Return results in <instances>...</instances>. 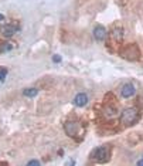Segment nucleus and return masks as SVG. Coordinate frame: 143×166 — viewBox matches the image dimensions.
<instances>
[{"instance_id":"1a4fd4ad","label":"nucleus","mask_w":143,"mask_h":166,"mask_svg":"<svg viewBox=\"0 0 143 166\" xmlns=\"http://www.w3.org/2000/svg\"><path fill=\"white\" fill-rule=\"evenodd\" d=\"M113 37L115 38H122V30H113Z\"/></svg>"},{"instance_id":"f257e3e1","label":"nucleus","mask_w":143,"mask_h":166,"mask_svg":"<svg viewBox=\"0 0 143 166\" xmlns=\"http://www.w3.org/2000/svg\"><path fill=\"white\" fill-rule=\"evenodd\" d=\"M138 115L139 112L136 108H126V109L122 112V116H120V121L123 122V124H132L135 121L138 119Z\"/></svg>"},{"instance_id":"7ed1b4c3","label":"nucleus","mask_w":143,"mask_h":166,"mask_svg":"<svg viewBox=\"0 0 143 166\" xmlns=\"http://www.w3.org/2000/svg\"><path fill=\"white\" fill-rule=\"evenodd\" d=\"M135 87L132 85V84H125L123 87H122V91H120V94H122V97L123 98H130L135 95Z\"/></svg>"},{"instance_id":"0eeeda50","label":"nucleus","mask_w":143,"mask_h":166,"mask_svg":"<svg viewBox=\"0 0 143 166\" xmlns=\"http://www.w3.org/2000/svg\"><path fill=\"white\" fill-rule=\"evenodd\" d=\"M2 30V34H3V37H11L16 33V28L11 26V24H5L3 27L0 28Z\"/></svg>"},{"instance_id":"f03ea898","label":"nucleus","mask_w":143,"mask_h":166,"mask_svg":"<svg viewBox=\"0 0 143 166\" xmlns=\"http://www.w3.org/2000/svg\"><path fill=\"white\" fill-rule=\"evenodd\" d=\"M109 156V149L106 146H101V148H97L95 152H94V158L97 159L98 162H105Z\"/></svg>"},{"instance_id":"20e7f679","label":"nucleus","mask_w":143,"mask_h":166,"mask_svg":"<svg viewBox=\"0 0 143 166\" xmlns=\"http://www.w3.org/2000/svg\"><path fill=\"white\" fill-rule=\"evenodd\" d=\"M74 104L77 106H85L88 104V95H87V94H84V92L77 94L75 98H74Z\"/></svg>"},{"instance_id":"423d86ee","label":"nucleus","mask_w":143,"mask_h":166,"mask_svg":"<svg viewBox=\"0 0 143 166\" xmlns=\"http://www.w3.org/2000/svg\"><path fill=\"white\" fill-rule=\"evenodd\" d=\"M65 131L69 136H74L75 134H78V124L77 122H67L65 124Z\"/></svg>"},{"instance_id":"6e6552de","label":"nucleus","mask_w":143,"mask_h":166,"mask_svg":"<svg viewBox=\"0 0 143 166\" xmlns=\"http://www.w3.org/2000/svg\"><path fill=\"white\" fill-rule=\"evenodd\" d=\"M23 94L26 95V97H30V98H33V97H36L38 94V90L37 88H26L23 91Z\"/></svg>"},{"instance_id":"9d476101","label":"nucleus","mask_w":143,"mask_h":166,"mask_svg":"<svg viewBox=\"0 0 143 166\" xmlns=\"http://www.w3.org/2000/svg\"><path fill=\"white\" fill-rule=\"evenodd\" d=\"M5 77H6V70H2V71H0V81H3Z\"/></svg>"},{"instance_id":"4468645a","label":"nucleus","mask_w":143,"mask_h":166,"mask_svg":"<svg viewBox=\"0 0 143 166\" xmlns=\"http://www.w3.org/2000/svg\"><path fill=\"white\" fill-rule=\"evenodd\" d=\"M79 2H81V0H79Z\"/></svg>"},{"instance_id":"9b49d317","label":"nucleus","mask_w":143,"mask_h":166,"mask_svg":"<svg viewBox=\"0 0 143 166\" xmlns=\"http://www.w3.org/2000/svg\"><path fill=\"white\" fill-rule=\"evenodd\" d=\"M52 61H54V63H60L61 57H60V55H54V57H52Z\"/></svg>"},{"instance_id":"ddd939ff","label":"nucleus","mask_w":143,"mask_h":166,"mask_svg":"<svg viewBox=\"0 0 143 166\" xmlns=\"http://www.w3.org/2000/svg\"><path fill=\"white\" fill-rule=\"evenodd\" d=\"M2 20H5V16H3V14H0V21H2Z\"/></svg>"},{"instance_id":"39448f33","label":"nucleus","mask_w":143,"mask_h":166,"mask_svg":"<svg viewBox=\"0 0 143 166\" xmlns=\"http://www.w3.org/2000/svg\"><path fill=\"white\" fill-rule=\"evenodd\" d=\"M94 37L97 38L98 41H102V40H105L106 37V30L102 26H98V27L94 28Z\"/></svg>"},{"instance_id":"f8f14e48","label":"nucleus","mask_w":143,"mask_h":166,"mask_svg":"<svg viewBox=\"0 0 143 166\" xmlns=\"http://www.w3.org/2000/svg\"><path fill=\"white\" fill-rule=\"evenodd\" d=\"M28 165H40V162L38 161H31V162H28Z\"/></svg>"}]
</instances>
